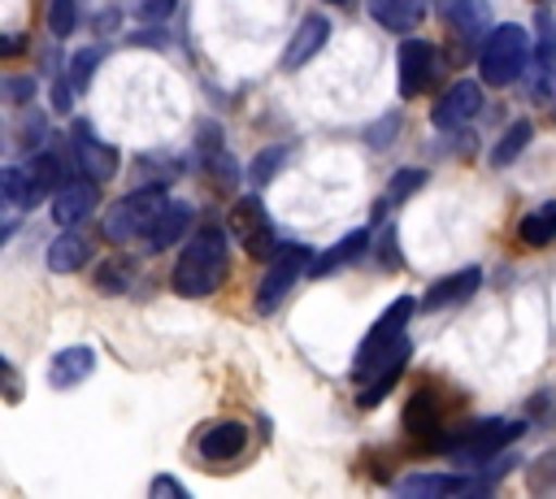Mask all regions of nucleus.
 <instances>
[{"label": "nucleus", "instance_id": "obj_30", "mask_svg": "<svg viewBox=\"0 0 556 499\" xmlns=\"http://www.w3.org/2000/svg\"><path fill=\"white\" fill-rule=\"evenodd\" d=\"M178 161H169V156H143L139 165H135V187H165L169 178H178Z\"/></svg>", "mask_w": 556, "mask_h": 499}, {"label": "nucleus", "instance_id": "obj_37", "mask_svg": "<svg viewBox=\"0 0 556 499\" xmlns=\"http://www.w3.org/2000/svg\"><path fill=\"white\" fill-rule=\"evenodd\" d=\"M43 139H48V121H43L39 113H35V117H26V121H22V130H17V143H22L26 152H35Z\"/></svg>", "mask_w": 556, "mask_h": 499}, {"label": "nucleus", "instance_id": "obj_5", "mask_svg": "<svg viewBox=\"0 0 556 499\" xmlns=\"http://www.w3.org/2000/svg\"><path fill=\"white\" fill-rule=\"evenodd\" d=\"M526 434V421H482L473 430H465L460 438H452V464H465V469H478L486 464L491 456H500L513 438Z\"/></svg>", "mask_w": 556, "mask_h": 499}, {"label": "nucleus", "instance_id": "obj_19", "mask_svg": "<svg viewBox=\"0 0 556 499\" xmlns=\"http://www.w3.org/2000/svg\"><path fill=\"white\" fill-rule=\"evenodd\" d=\"M478 286H482V269H478V265H469V269H456V273L439 278V282L426 291L421 308H447V304H460V299H469Z\"/></svg>", "mask_w": 556, "mask_h": 499}, {"label": "nucleus", "instance_id": "obj_14", "mask_svg": "<svg viewBox=\"0 0 556 499\" xmlns=\"http://www.w3.org/2000/svg\"><path fill=\"white\" fill-rule=\"evenodd\" d=\"M243 447H248V430H243V421H217V425H208V430L195 438V451H200L208 464L235 460Z\"/></svg>", "mask_w": 556, "mask_h": 499}, {"label": "nucleus", "instance_id": "obj_15", "mask_svg": "<svg viewBox=\"0 0 556 499\" xmlns=\"http://www.w3.org/2000/svg\"><path fill=\"white\" fill-rule=\"evenodd\" d=\"M91 208H96V182L83 174L70 178L65 187H56V195H52V221H61V226L83 221Z\"/></svg>", "mask_w": 556, "mask_h": 499}, {"label": "nucleus", "instance_id": "obj_26", "mask_svg": "<svg viewBox=\"0 0 556 499\" xmlns=\"http://www.w3.org/2000/svg\"><path fill=\"white\" fill-rule=\"evenodd\" d=\"M517 234H521V243H526V247H547V243L556 239V200H547V204L530 208V213L521 217Z\"/></svg>", "mask_w": 556, "mask_h": 499}, {"label": "nucleus", "instance_id": "obj_36", "mask_svg": "<svg viewBox=\"0 0 556 499\" xmlns=\"http://www.w3.org/2000/svg\"><path fill=\"white\" fill-rule=\"evenodd\" d=\"M0 191H4L9 204H22V208H26V174H22L17 165H9V169L0 174Z\"/></svg>", "mask_w": 556, "mask_h": 499}, {"label": "nucleus", "instance_id": "obj_20", "mask_svg": "<svg viewBox=\"0 0 556 499\" xmlns=\"http://www.w3.org/2000/svg\"><path fill=\"white\" fill-rule=\"evenodd\" d=\"M200 161H204L208 178H217L222 187H235V182H239V165H235V156L222 148V130H217V126H204V130H200Z\"/></svg>", "mask_w": 556, "mask_h": 499}, {"label": "nucleus", "instance_id": "obj_6", "mask_svg": "<svg viewBox=\"0 0 556 499\" xmlns=\"http://www.w3.org/2000/svg\"><path fill=\"white\" fill-rule=\"evenodd\" d=\"M226 226H230L235 243L243 247V256H252V260H269V256H274L278 239H274L269 213H265V204H261L256 195H243V200H235V204H230V217H226Z\"/></svg>", "mask_w": 556, "mask_h": 499}, {"label": "nucleus", "instance_id": "obj_9", "mask_svg": "<svg viewBox=\"0 0 556 499\" xmlns=\"http://www.w3.org/2000/svg\"><path fill=\"white\" fill-rule=\"evenodd\" d=\"M478 108H482V87L469 82V78H460V82H452V87L434 100L430 117H434L439 130H456V126H465L469 117H478Z\"/></svg>", "mask_w": 556, "mask_h": 499}, {"label": "nucleus", "instance_id": "obj_10", "mask_svg": "<svg viewBox=\"0 0 556 499\" xmlns=\"http://www.w3.org/2000/svg\"><path fill=\"white\" fill-rule=\"evenodd\" d=\"M473 490H486V482H473L460 473H413L395 482V495L404 499H447V495H473Z\"/></svg>", "mask_w": 556, "mask_h": 499}, {"label": "nucleus", "instance_id": "obj_8", "mask_svg": "<svg viewBox=\"0 0 556 499\" xmlns=\"http://www.w3.org/2000/svg\"><path fill=\"white\" fill-rule=\"evenodd\" d=\"M70 161H74V169H78L83 178H91V182H109V178L117 174V148L104 143V139H96L91 126H83V121L74 126Z\"/></svg>", "mask_w": 556, "mask_h": 499}, {"label": "nucleus", "instance_id": "obj_40", "mask_svg": "<svg viewBox=\"0 0 556 499\" xmlns=\"http://www.w3.org/2000/svg\"><path fill=\"white\" fill-rule=\"evenodd\" d=\"M74 95H78V87H74L70 78H61V82L52 87V104H56L61 113H70V104H74Z\"/></svg>", "mask_w": 556, "mask_h": 499}, {"label": "nucleus", "instance_id": "obj_13", "mask_svg": "<svg viewBox=\"0 0 556 499\" xmlns=\"http://www.w3.org/2000/svg\"><path fill=\"white\" fill-rule=\"evenodd\" d=\"M408 351H413V347H408V338H400V343H395V347L382 356V364H378V369L365 378V386H361V395H356V404H361V408H374V404H382V395H387V391L395 386V378L404 373V364H408Z\"/></svg>", "mask_w": 556, "mask_h": 499}, {"label": "nucleus", "instance_id": "obj_11", "mask_svg": "<svg viewBox=\"0 0 556 499\" xmlns=\"http://www.w3.org/2000/svg\"><path fill=\"white\" fill-rule=\"evenodd\" d=\"M434 82V43L426 39H404L400 43V95L413 100Z\"/></svg>", "mask_w": 556, "mask_h": 499}, {"label": "nucleus", "instance_id": "obj_23", "mask_svg": "<svg viewBox=\"0 0 556 499\" xmlns=\"http://www.w3.org/2000/svg\"><path fill=\"white\" fill-rule=\"evenodd\" d=\"M369 17L387 30H413L426 17V0H369Z\"/></svg>", "mask_w": 556, "mask_h": 499}, {"label": "nucleus", "instance_id": "obj_24", "mask_svg": "<svg viewBox=\"0 0 556 499\" xmlns=\"http://www.w3.org/2000/svg\"><path fill=\"white\" fill-rule=\"evenodd\" d=\"M365 247H369V234H365V230H352V234L339 239L330 252H321V256L308 265V273H313V278H326V273H334L339 265H352L356 256H365Z\"/></svg>", "mask_w": 556, "mask_h": 499}, {"label": "nucleus", "instance_id": "obj_7", "mask_svg": "<svg viewBox=\"0 0 556 499\" xmlns=\"http://www.w3.org/2000/svg\"><path fill=\"white\" fill-rule=\"evenodd\" d=\"M308 265H313L308 247H300V243H278L274 256H269V269H265V278H261L256 308H261V312H274V308L282 304V295L291 291V282H295Z\"/></svg>", "mask_w": 556, "mask_h": 499}, {"label": "nucleus", "instance_id": "obj_38", "mask_svg": "<svg viewBox=\"0 0 556 499\" xmlns=\"http://www.w3.org/2000/svg\"><path fill=\"white\" fill-rule=\"evenodd\" d=\"M382 226V221H378ZM378 260L387 265V269H400V247H395V226L387 221L382 226V234H378Z\"/></svg>", "mask_w": 556, "mask_h": 499}, {"label": "nucleus", "instance_id": "obj_18", "mask_svg": "<svg viewBox=\"0 0 556 499\" xmlns=\"http://www.w3.org/2000/svg\"><path fill=\"white\" fill-rule=\"evenodd\" d=\"M491 4L486 0H456L447 9V30L460 39V43H482L491 30Z\"/></svg>", "mask_w": 556, "mask_h": 499}, {"label": "nucleus", "instance_id": "obj_31", "mask_svg": "<svg viewBox=\"0 0 556 499\" xmlns=\"http://www.w3.org/2000/svg\"><path fill=\"white\" fill-rule=\"evenodd\" d=\"M421 182H426V169H395V174H391V182H387V200H378V221H382L387 204L408 200V195H413Z\"/></svg>", "mask_w": 556, "mask_h": 499}, {"label": "nucleus", "instance_id": "obj_32", "mask_svg": "<svg viewBox=\"0 0 556 499\" xmlns=\"http://www.w3.org/2000/svg\"><path fill=\"white\" fill-rule=\"evenodd\" d=\"M287 148H265V152H256V161L248 165V187H265L282 165H287Z\"/></svg>", "mask_w": 556, "mask_h": 499}, {"label": "nucleus", "instance_id": "obj_22", "mask_svg": "<svg viewBox=\"0 0 556 499\" xmlns=\"http://www.w3.org/2000/svg\"><path fill=\"white\" fill-rule=\"evenodd\" d=\"M87 256H91V243H87L74 226H65V230L48 243V269H52V273H74V269L87 265Z\"/></svg>", "mask_w": 556, "mask_h": 499}, {"label": "nucleus", "instance_id": "obj_16", "mask_svg": "<svg viewBox=\"0 0 556 499\" xmlns=\"http://www.w3.org/2000/svg\"><path fill=\"white\" fill-rule=\"evenodd\" d=\"M326 35H330V22H326L321 13H308V17L295 26V35H291V43H287V52H282V69H300L304 61H313V56L321 52Z\"/></svg>", "mask_w": 556, "mask_h": 499}, {"label": "nucleus", "instance_id": "obj_43", "mask_svg": "<svg viewBox=\"0 0 556 499\" xmlns=\"http://www.w3.org/2000/svg\"><path fill=\"white\" fill-rule=\"evenodd\" d=\"M17 52H22V39L17 35H4L0 39V56H17Z\"/></svg>", "mask_w": 556, "mask_h": 499}, {"label": "nucleus", "instance_id": "obj_21", "mask_svg": "<svg viewBox=\"0 0 556 499\" xmlns=\"http://www.w3.org/2000/svg\"><path fill=\"white\" fill-rule=\"evenodd\" d=\"M187 226H191V204H182V200H169L165 208H161V217H156V226L148 230V247L152 252H165V247H174L182 234H187Z\"/></svg>", "mask_w": 556, "mask_h": 499}, {"label": "nucleus", "instance_id": "obj_2", "mask_svg": "<svg viewBox=\"0 0 556 499\" xmlns=\"http://www.w3.org/2000/svg\"><path fill=\"white\" fill-rule=\"evenodd\" d=\"M530 65H534V43H530V30L526 26L504 22V26H495L482 39L478 69H482V82L486 87H513Z\"/></svg>", "mask_w": 556, "mask_h": 499}, {"label": "nucleus", "instance_id": "obj_39", "mask_svg": "<svg viewBox=\"0 0 556 499\" xmlns=\"http://www.w3.org/2000/svg\"><path fill=\"white\" fill-rule=\"evenodd\" d=\"M148 495H152V499H187V486H182L178 477H152Z\"/></svg>", "mask_w": 556, "mask_h": 499}, {"label": "nucleus", "instance_id": "obj_29", "mask_svg": "<svg viewBox=\"0 0 556 499\" xmlns=\"http://www.w3.org/2000/svg\"><path fill=\"white\" fill-rule=\"evenodd\" d=\"M130 282H135V260L130 256H109L96 273V286L104 295H122V291H130Z\"/></svg>", "mask_w": 556, "mask_h": 499}, {"label": "nucleus", "instance_id": "obj_41", "mask_svg": "<svg viewBox=\"0 0 556 499\" xmlns=\"http://www.w3.org/2000/svg\"><path fill=\"white\" fill-rule=\"evenodd\" d=\"M30 95H35V82H30V78H9V100L22 104V100H30Z\"/></svg>", "mask_w": 556, "mask_h": 499}, {"label": "nucleus", "instance_id": "obj_12", "mask_svg": "<svg viewBox=\"0 0 556 499\" xmlns=\"http://www.w3.org/2000/svg\"><path fill=\"white\" fill-rule=\"evenodd\" d=\"M22 174H26V208L39 204L43 195H56V187H65V165L56 152H35L22 165Z\"/></svg>", "mask_w": 556, "mask_h": 499}, {"label": "nucleus", "instance_id": "obj_33", "mask_svg": "<svg viewBox=\"0 0 556 499\" xmlns=\"http://www.w3.org/2000/svg\"><path fill=\"white\" fill-rule=\"evenodd\" d=\"M526 486H530L534 495H552V490H556V451H547V456H539V460L530 464Z\"/></svg>", "mask_w": 556, "mask_h": 499}, {"label": "nucleus", "instance_id": "obj_25", "mask_svg": "<svg viewBox=\"0 0 556 499\" xmlns=\"http://www.w3.org/2000/svg\"><path fill=\"white\" fill-rule=\"evenodd\" d=\"M404 425H408V434H421L426 443H434V430H443V408H439V399L434 395H413L408 399V408H404Z\"/></svg>", "mask_w": 556, "mask_h": 499}, {"label": "nucleus", "instance_id": "obj_42", "mask_svg": "<svg viewBox=\"0 0 556 499\" xmlns=\"http://www.w3.org/2000/svg\"><path fill=\"white\" fill-rule=\"evenodd\" d=\"M174 13V0H143V17H165Z\"/></svg>", "mask_w": 556, "mask_h": 499}, {"label": "nucleus", "instance_id": "obj_45", "mask_svg": "<svg viewBox=\"0 0 556 499\" xmlns=\"http://www.w3.org/2000/svg\"><path fill=\"white\" fill-rule=\"evenodd\" d=\"M330 4H352V0H330Z\"/></svg>", "mask_w": 556, "mask_h": 499}, {"label": "nucleus", "instance_id": "obj_44", "mask_svg": "<svg viewBox=\"0 0 556 499\" xmlns=\"http://www.w3.org/2000/svg\"><path fill=\"white\" fill-rule=\"evenodd\" d=\"M4 378H9V404H17V399H22V386H17V373H13L9 364H4Z\"/></svg>", "mask_w": 556, "mask_h": 499}, {"label": "nucleus", "instance_id": "obj_27", "mask_svg": "<svg viewBox=\"0 0 556 499\" xmlns=\"http://www.w3.org/2000/svg\"><path fill=\"white\" fill-rule=\"evenodd\" d=\"M530 74H534V95L539 100H556V39H539Z\"/></svg>", "mask_w": 556, "mask_h": 499}, {"label": "nucleus", "instance_id": "obj_35", "mask_svg": "<svg viewBox=\"0 0 556 499\" xmlns=\"http://www.w3.org/2000/svg\"><path fill=\"white\" fill-rule=\"evenodd\" d=\"M74 26H78V0H52L48 4V30L56 39H65Z\"/></svg>", "mask_w": 556, "mask_h": 499}, {"label": "nucleus", "instance_id": "obj_4", "mask_svg": "<svg viewBox=\"0 0 556 499\" xmlns=\"http://www.w3.org/2000/svg\"><path fill=\"white\" fill-rule=\"evenodd\" d=\"M413 308H417V304H413L408 295H400V299H395V304H391V308H387V312L374 321V330L361 338L356 360H352V378H356V382H365V378H369V373L382 364V356H387V351H391V347L404 338V325H408Z\"/></svg>", "mask_w": 556, "mask_h": 499}, {"label": "nucleus", "instance_id": "obj_28", "mask_svg": "<svg viewBox=\"0 0 556 499\" xmlns=\"http://www.w3.org/2000/svg\"><path fill=\"white\" fill-rule=\"evenodd\" d=\"M530 139H534V126H530L526 117H521V121H513V126L495 139V148H491V165H500V169H504V165H513V161L526 152V143H530Z\"/></svg>", "mask_w": 556, "mask_h": 499}, {"label": "nucleus", "instance_id": "obj_17", "mask_svg": "<svg viewBox=\"0 0 556 499\" xmlns=\"http://www.w3.org/2000/svg\"><path fill=\"white\" fill-rule=\"evenodd\" d=\"M91 369H96V351H91V347H65V351H56L52 364H48V386H52V391H70V386L87 382Z\"/></svg>", "mask_w": 556, "mask_h": 499}, {"label": "nucleus", "instance_id": "obj_1", "mask_svg": "<svg viewBox=\"0 0 556 499\" xmlns=\"http://www.w3.org/2000/svg\"><path fill=\"white\" fill-rule=\"evenodd\" d=\"M226 273H230L226 234L217 226H204L182 243V252L174 260V273H169V286L187 299H204L226 282Z\"/></svg>", "mask_w": 556, "mask_h": 499}, {"label": "nucleus", "instance_id": "obj_3", "mask_svg": "<svg viewBox=\"0 0 556 499\" xmlns=\"http://www.w3.org/2000/svg\"><path fill=\"white\" fill-rule=\"evenodd\" d=\"M165 204H169V200H165V191H161V187H135L130 195H122V200L104 213L100 234H104L109 243L148 239V230L156 226V217H161V208H165Z\"/></svg>", "mask_w": 556, "mask_h": 499}, {"label": "nucleus", "instance_id": "obj_34", "mask_svg": "<svg viewBox=\"0 0 556 499\" xmlns=\"http://www.w3.org/2000/svg\"><path fill=\"white\" fill-rule=\"evenodd\" d=\"M100 56H104V48H83V52H74V61H70V82L78 87V91H87V82H91V74H96V65H100Z\"/></svg>", "mask_w": 556, "mask_h": 499}]
</instances>
